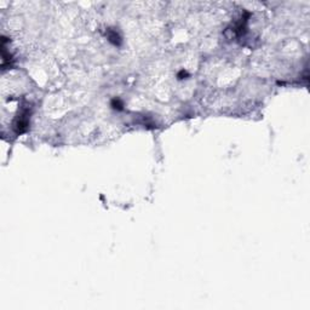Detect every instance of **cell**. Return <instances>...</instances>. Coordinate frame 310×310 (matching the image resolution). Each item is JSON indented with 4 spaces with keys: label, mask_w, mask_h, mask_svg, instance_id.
<instances>
[{
    "label": "cell",
    "mask_w": 310,
    "mask_h": 310,
    "mask_svg": "<svg viewBox=\"0 0 310 310\" xmlns=\"http://www.w3.org/2000/svg\"><path fill=\"white\" fill-rule=\"evenodd\" d=\"M108 39H109V41H112L114 45H119L120 44V36H119V34L115 31H109L108 32Z\"/></svg>",
    "instance_id": "cell-1"
},
{
    "label": "cell",
    "mask_w": 310,
    "mask_h": 310,
    "mask_svg": "<svg viewBox=\"0 0 310 310\" xmlns=\"http://www.w3.org/2000/svg\"><path fill=\"white\" fill-rule=\"evenodd\" d=\"M112 107H113V109L121 110V109H122V102H121L119 98H114V99L112 101Z\"/></svg>",
    "instance_id": "cell-2"
}]
</instances>
